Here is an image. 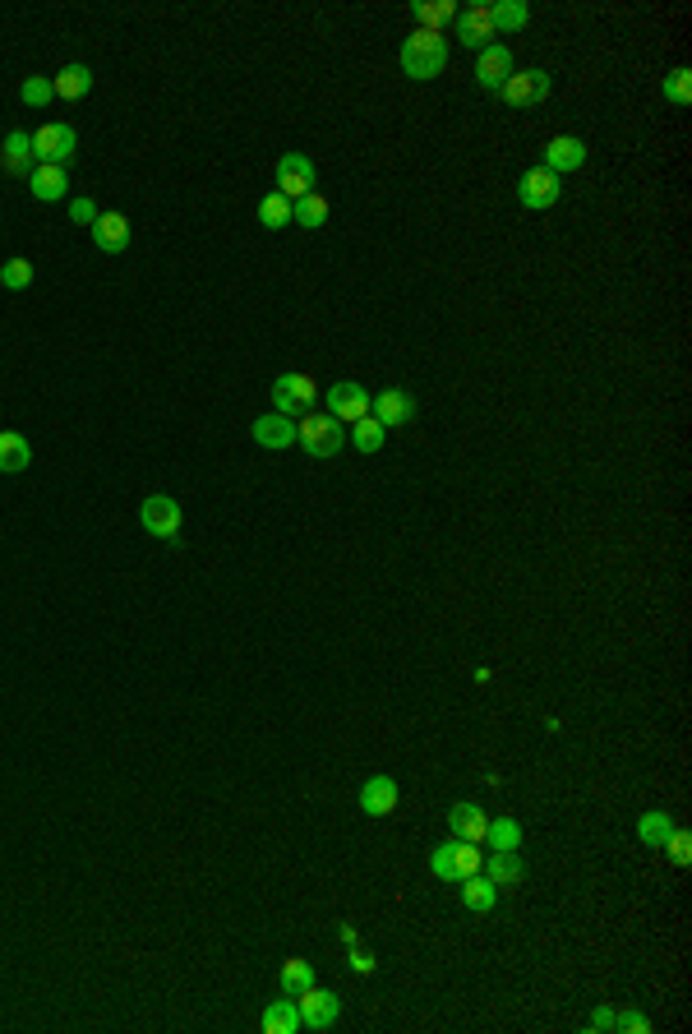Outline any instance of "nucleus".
<instances>
[{"label": "nucleus", "mask_w": 692, "mask_h": 1034, "mask_svg": "<svg viewBox=\"0 0 692 1034\" xmlns=\"http://www.w3.org/2000/svg\"><path fill=\"white\" fill-rule=\"evenodd\" d=\"M591 1030H614V1011H609V1007L591 1011Z\"/></svg>", "instance_id": "obj_43"}, {"label": "nucleus", "mask_w": 692, "mask_h": 1034, "mask_svg": "<svg viewBox=\"0 0 692 1034\" xmlns=\"http://www.w3.org/2000/svg\"><path fill=\"white\" fill-rule=\"evenodd\" d=\"M319 407V384H314V374L305 370H287L273 379V411L277 416H291V421H300L305 411Z\"/></svg>", "instance_id": "obj_3"}, {"label": "nucleus", "mask_w": 692, "mask_h": 1034, "mask_svg": "<svg viewBox=\"0 0 692 1034\" xmlns=\"http://www.w3.org/2000/svg\"><path fill=\"white\" fill-rule=\"evenodd\" d=\"M397 799H402V790H397L393 776H370L360 785V813H370V818H388L397 808Z\"/></svg>", "instance_id": "obj_15"}, {"label": "nucleus", "mask_w": 692, "mask_h": 1034, "mask_svg": "<svg viewBox=\"0 0 692 1034\" xmlns=\"http://www.w3.org/2000/svg\"><path fill=\"white\" fill-rule=\"evenodd\" d=\"M430 873L439 882H457V864H453V841L448 845H434L430 850Z\"/></svg>", "instance_id": "obj_38"}, {"label": "nucleus", "mask_w": 692, "mask_h": 1034, "mask_svg": "<svg viewBox=\"0 0 692 1034\" xmlns=\"http://www.w3.org/2000/svg\"><path fill=\"white\" fill-rule=\"evenodd\" d=\"M19 97H24V107H47L51 97H56V88H51V79H42V74H33V79H24V88H19Z\"/></svg>", "instance_id": "obj_37"}, {"label": "nucleus", "mask_w": 692, "mask_h": 1034, "mask_svg": "<svg viewBox=\"0 0 692 1034\" xmlns=\"http://www.w3.org/2000/svg\"><path fill=\"white\" fill-rule=\"evenodd\" d=\"M462 905L471 914H490L499 905V887L485 873H471V878H462Z\"/></svg>", "instance_id": "obj_24"}, {"label": "nucleus", "mask_w": 692, "mask_h": 1034, "mask_svg": "<svg viewBox=\"0 0 692 1034\" xmlns=\"http://www.w3.org/2000/svg\"><path fill=\"white\" fill-rule=\"evenodd\" d=\"M480 873L494 882V887H517V882L526 878V864L517 850H490L485 854V864H480Z\"/></svg>", "instance_id": "obj_21"}, {"label": "nucleus", "mask_w": 692, "mask_h": 1034, "mask_svg": "<svg viewBox=\"0 0 692 1034\" xmlns=\"http://www.w3.org/2000/svg\"><path fill=\"white\" fill-rule=\"evenodd\" d=\"M88 231H93V245L102 254H125V250H130V217H125V213H97V222Z\"/></svg>", "instance_id": "obj_14"}, {"label": "nucleus", "mask_w": 692, "mask_h": 1034, "mask_svg": "<svg viewBox=\"0 0 692 1034\" xmlns=\"http://www.w3.org/2000/svg\"><path fill=\"white\" fill-rule=\"evenodd\" d=\"M517 199H522V208H531V213H545V208H554L563 199V181L545 167H531L522 181H517Z\"/></svg>", "instance_id": "obj_6"}, {"label": "nucleus", "mask_w": 692, "mask_h": 1034, "mask_svg": "<svg viewBox=\"0 0 692 1034\" xmlns=\"http://www.w3.org/2000/svg\"><path fill=\"white\" fill-rule=\"evenodd\" d=\"M485 845H490V850H517V845H522V827H517L513 818H490Z\"/></svg>", "instance_id": "obj_32"}, {"label": "nucleus", "mask_w": 692, "mask_h": 1034, "mask_svg": "<svg viewBox=\"0 0 692 1034\" xmlns=\"http://www.w3.org/2000/svg\"><path fill=\"white\" fill-rule=\"evenodd\" d=\"M411 14H416L420 28L443 33V24H453V19H457V5H453V0H416V5H411Z\"/></svg>", "instance_id": "obj_28"}, {"label": "nucleus", "mask_w": 692, "mask_h": 1034, "mask_svg": "<svg viewBox=\"0 0 692 1034\" xmlns=\"http://www.w3.org/2000/svg\"><path fill=\"white\" fill-rule=\"evenodd\" d=\"M453 864H457V882H462V878H471V873H480L485 854H480V845H471V841H453Z\"/></svg>", "instance_id": "obj_35"}, {"label": "nucleus", "mask_w": 692, "mask_h": 1034, "mask_svg": "<svg viewBox=\"0 0 692 1034\" xmlns=\"http://www.w3.org/2000/svg\"><path fill=\"white\" fill-rule=\"evenodd\" d=\"M0 287L5 291L33 287V259H5V264H0Z\"/></svg>", "instance_id": "obj_33"}, {"label": "nucleus", "mask_w": 692, "mask_h": 1034, "mask_svg": "<svg viewBox=\"0 0 692 1034\" xmlns=\"http://www.w3.org/2000/svg\"><path fill=\"white\" fill-rule=\"evenodd\" d=\"M33 134L24 130H10L5 134V144H0V171H10V176H33Z\"/></svg>", "instance_id": "obj_18"}, {"label": "nucleus", "mask_w": 692, "mask_h": 1034, "mask_svg": "<svg viewBox=\"0 0 692 1034\" xmlns=\"http://www.w3.org/2000/svg\"><path fill=\"white\" fill-rule=\"evenodd\" d=\"M139 522L153 541H180V527H185V508L171 499V494H148L139 504Z\"/></svg>", "instance_id": "obj_4"}, {"label": "nucleus", "mask_w": 692, "mask_h": 1034, "mask_svg": "<svg viewBox=\"0 0 692 1034\" xmlns=\"http://www.w3.org/2000/svg\"><path fill=\"white\" fill-rule=\"evenodd\" d=\"M614 1030H623V1034H628V1030H633V1034H646V1030H651V1021H646L642 1011L628 1007V1011H614Z\"/></svg>", "instance_id": "obj_41"}, {"label": "nucleus", "mask_w": 692, "mask_h": 1034, "mask_svg": "<svg viewBox=\"0 0 692 1034\" xmlns=\"http://www.w3.org/2000/svg\"><path fill=\"white\" fill-rule=\"evenodd\" d=\"M74 153H79V134H74V125H65V121L37 125V134H33V157H37V162H47V167H65V162H74Z\"/></svg>", "instance_id": "obj_5"}, {"label": "nucleus", "mask_w": 692, "mask_h": 1034, "mask_svg": "<svg viewBox=\"0 0 692 1034\" xmlns=\"http://www.w3.org/2000/svg\"><path fill=\"white\" fill-rule=\"evenodd\" d=\"M526 19H531V5H526V0H499V5H490L494 33H522Z\"/></svg>", "instance_id": "obj_27"}, {"label": "nucleus", "mask_w": 692, "mask_h": 1034, "mask_svg": "<svg viewBox=\"0 0 692 1034\" xmlns=\"http://www.w3.org/2000/svg\"><path fill=\"white\" fill-rule=\"evenodd\" d=\"M250 439L259 448H296V421L291 416H277V411H263L259 421L250 425Z\"/></svg>", "instance_id": "obj_13"}, {"label": "nucleus", "mask_w": 692, "mask_h": 1034, "mask_svg": "<svg viewBox=\"0 0 692 1034\" xmlns=\"http://www.w3.org/2000/svg\"><path fill=\"white\" fill-rule=\"evenodd\" d=\"M328 213H333V208H328V199H323L319 190H310L305 199H296V204H291V222H296V227H305V231H319L323 222H328Z\"/></svg>", "instance_id": "obj_26"}, {"label": "nucleus", "mask_w": 692, "mask_h": 1034, "mask_svg": "<svg viewBox=\"0 0 692 1034\" xmlns=\"http://www.w3.org/2000/svg\"><path fill=\"white\" fill-rule=\"evenodd\" d=\"M374 965H379V961H374L370 951H360V947H351V970H356V974H374Z\"/></svg>", "instance_id": "obj_42"}, {"label": "nucleus", "mask_w": 692, "mask_h": 1034, "mask_svg": "<svg viewBox=\"0 0 692 1034\" xmlns=\"http://www.w3.org/2000/svg\"><path fill=\"white\" fill-rule=\"evenodd\" d=\"M51 88H56V97H65V102H79V97L93 93V70H88L84 61H74L51 79Z\"/></svg>", "instance_id": "obj_23"}, {"label": "nucleus", "mask_w": 692, "mask_h": 1034, "mask_svg": "<svg viewBox=\"0 0 692 1034\" xmlns=\"http://www.w3.org/2000/svg\"><path fill=\"white\" fill-rule=\"evenodd\" d=\"M582 167H586V144L577 134H559V139L545 144V171L563 176V171H582Z\"/></svg>", "instance_id": "obj_16"}, {"label": "nucleus", "mask_w": 692, "mask_h": 1034, "mask_svg": "<svg viewBox=\"0 0 692 1034\" xmlns=\"http://www.w3.org/2000/svg\"><path fill=\"white\" fill-rule=\"evenodd\" d=\"M669 831H674V818H669V813H642V818H637V841L642 845H651V850H660V845H665V836Z\"/></svg>", "instance_id": "obj_30"}, {"label": "nucleus", "mask_w": 692, "mask_h": 1034, "mask_svg": "<svg viewBox=\"0 0 692 1034\" xmlns=\"http://www.w3.org/2000/svg\"><path fill=\"white\" fill-rule=\"evenodd\" d=\"M259 222L268 231H282V227H291V199H282V194H263L259 199Z\"/></svg>", "instance_id": "obj_31"}, {"label": "nucleus", "mask_w": 692, "mask_h": 1034, "mask_svg": "<svg viewBox=\"0 0 692 1034\" xmlns=\"http://www.w3.org/2000/svg\"><path fill=\"white\" fill-rule=\"evenodd\" d=\"M259 1021H263V1034H296V1030H305V1025H300V1007H296V998H277V1002H268Z\"/></svg>", "instance_id": "obj_22"}, {"label": "nucleus", "mask_w": 692, "mask_h": 1034, "mask_svg": "<svg viewBox=\"0 0 692 1034\" xmlns=\"http://www.w3.org/2000/svg\"><path fill=\"white\" fill-rule=\"evenodd\" d=\"M513 51L503 47V42H485V47L476 51V84L485 88V93H499L508 79H513Z\"/></svg>", "instance_id": "obj_7"}, {"label": "nucleus", "mask_w": 692, "mask_h": 1034, "mask_svg": "<svg viewBox=\"0 0 692 1034\" xmlns=\"http://www.w3.org/2000/svg\"><path fill=\"white\" fill-rule=\"evenodd\" d=\"M28 190H33L37 204H56V199H65V194H70V171L37 162L33 176H28Z\"/></svg>", "instance_id": "obj_20"}, {"label": "nucleus", "mask_w": 692, "mask_h": 1034, "mask_svg": "<svg viewBox=\"0 0 692 1034\" xmlns=\"http://www.w3.org/2000/svg\"><path fill=\"white\" fill-rule=\"evenodd\" d=\"M383 434H388V430H383L374 416H360V421H356V434H351V444H356L360 453L370 457V453H379V448H383Z\"/></svg>", "instance_id": "obj_34"}, {"label": "nucleus", "mask_w": 692, "mask_h": 1034, "mask_svg": "<svg viewBox=\"0 0 692 1034\" xmlns=\"http://www.w3.org/2000/svg\"><path fill=\"white\" fill-rule=\"evenodd\" d=\"M402 74L406 79H416V84H430V79H439L443 65H448V42H443V33H430V28H416V33L402 42Z\"/></svg>", "instance_id": "obj_1"}, {"label": "nucleus", "mask_w": 692, "mask_h": 1034, "mask_svg": "<svg viewBox=\"0 0 692 1034\" xmlns=\"http://www.w3.org/2000/svg\"><path fill=\"white\" fill-rule=\"evenodd\" d=\"M328 416L356 425L360 416H370V393H365L360 384H351V379H342V384L328 388Z\"/></svg>", "instance_id": "obj_12"}, {"label": "nucleus", "mask_w": 692, "mask_h": 1034, "mask_svg": "<svg viewBox=\"0 0 692 1034\" xmlns=\"http://www.w3.org/2000/svg\"><path fill=\"white\" fill-rule=\"evenodd\" d=\"M33 467V444L19 430H0V471H28Z\"/></svg>", "instance_id": "obj_25"}, {"label": "nucleus", "mask_w": 692, "mask_h": 1034, "mask_svg": "<svg viewBox=\"0 0 692 1034\" xmlns=\"http://www.w3.org/2000/svg\"><path fill=\"white\" fill-rule=\"evenodd\" d=\"M277 984H282V993H287V998H300V993L314 984V965L300 961V956H291V961L282 965V974H277Z\"/></svg>", "instance_id": "obj_29"}, {"label": "nucleus", "mask_w": 692, "mask_h": 1034, "mask_svg": "<svg viewBox=\"0 0 692 1034\" xmlns=\"http://www.w3.org/2000/svg\"><path fill=\"white\" fill-rule=\"evenodd\" d=\"M448 827H453V841L480 845V841H485V827H490V818H485V808H480V804H466V799H457V804L448 808Z\"/></svg>", "instance_id": "obj_17"}, {"label": "nucleus", "mask_w": 692, "mask_h": 1034, "mask_svg": "<svg viewBox=\"0 0 692 1034\" xmlns=\"http://www.w3.org/2000/svg\"><path fill=\"white\" fill-rule=\"evenodd\" d=\"M665 97L674 102V107H688V102H692V70L665 74Z\"/></svg>", "instance_id": "obj_36"}, {"label": "nucleus", "mask_w": 692, "mask_h": 1034, "mask_svg": "<svg viewBox=\"0 0 692 1034\" xmlns=\"http://www.w3.org/2000/svg\"><path fill=\"white\" fill-rule=\"evenodd\" d=\"M97 213H102V208H97L93 199H84V194H74V204H70V222H79V227H93Z\"/></svg>", "instance_id": "obj_40"}, {"label": "nucleus", "mask_w": 692, "mask_h": 1034, "mask_svg": "<svg viewBox=\"0 0 692 1034\" xmlns=\"http://www.w3.org/2000/svg\"><path fill=\"white\" fill-rule=\"evenodd\" d=\"M660 850H669V859H674L679 868H688V864H692V836H688V831H679V827L669 831Z\"/></svg>", "instance_id": "obj_39"}, {"label": "nucleus", "mask_w": 692, "mask_h": 1034, "mask_svg": "<svg viewBox=\"0 0 692 1034\" xmlns=\"http://www.w3.org/2000/svg\"><path fill=\"white\" fill-rule=\"evenodd\" d=\"M314 190V162L305 153H282L277 157V194L282 199H305Z\"/></svg>", "instance_id": "obj_9"}, {"label": "nucleus", "mask_w": 692, "mask_h": 1034, "mask_svg": "<svg viewBox=\"0 0 692 1034\" xmlns=\"http://www.w3.org/2000/svg\"><path fill=\"white\" fill-rule=\"evenodd\" d=\"M296 444L305 448L310 457H337L346 448V434H342V421L337 416H328V411H305L296 421Z\"/></svg>", "instance_id": "obj_2"}, {"label": "nucleus", "mask_w": 692, "mask_h": 1034, "mask_svg": "<svg viewBox=\"0 0 692 1034\" xmlns=\"http://www.w3.org/2000/svg\"><path fill=\"white\" fill-rule=\"evenodd\" d=\"M494 37L490 24V5H471V10H457V42L471 51H480Z\"/></svg>", "instance_id": "obj_19"}, {"label": "nucleus", "mask_w": 692, "mask_h": 1034, "mask_svg": "<svg viewBox=\"0 0 692 1034\" xmlns=\"http://www.w3.org/2000/svg\"><path fill=\"white\" fill-rule=\"evenodd\" d=\"M549 70H540V65H531V70H513V79L499 88V97L508 102V107H536V102H545L549 97Z\"/></svg>", "instance_id": "obj_8"}, {"label": "nucleus", "mask_w": 692, "mask_h": 1034, "mask_svg": "<svg viewBox=\"0 0 692 1034\" xmlns=\"http://www.w3.org/2000/svg\"><path fill=\"white\" fill-rule=\"evenodd\" d=\"M370 416L383 425V430H393V425H411V421H416V397L406 393V388H383V393L370 402Z\"/></svg>", "instance_id": "obj_11"}, {"label": "nucleus", "mask_w": 692, "mask_h": 1034, "mask_svg": "<svg viewBox=\"0 0 692 1034\" xmlns=\"http://www.w3.org/2000/svg\"><path fill=\"white\" fill-rule=\"evenodd\" d=\"M296 1007H300V1025H305V1030H333L337 1016H342V1002H337L328 988H314V984L296 998Z\"/></svg>", "instance_id": "obj_10"}]
</instances>
